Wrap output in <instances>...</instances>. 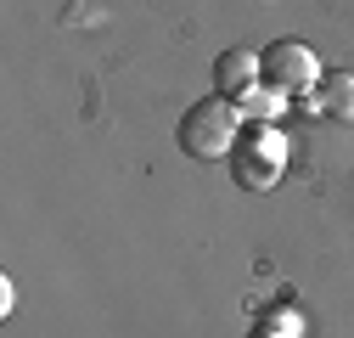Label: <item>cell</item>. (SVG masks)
<instances>
[{
  "instance_id": "obj_1",
  "label": "cell",
  "mask_w": 354,
  "mask_h": 338,
  "mask_svg": "<svg viewBox=\"0 0 354 338\" xmlns=\"http://www.w3.org/2000/svg\"><path fill=\"white\" fill-rule=\"evenodd\" d=\"M236 136H242V107L225 102V96H203V102H192V107L180 113V124H174V141H180V152L197 158V163L231 158Z\"/></svg>"
},
{
  "instance_id": "obj_2",
  "label": "cell",
  "mask_w": 354,
  "mask_h": 338,
  "mask_svg": "<svg viewBox=\"0 0 354 338\" xmlns=\"http://www.w3.org/2000/svg\"><path fill=\"white\" fill-rule=\"evenodd\" d=\"M287 169V136L276 124H248L231 147V175L242 192H270Z\"/></svg>"
},
{
  "instance_id": "obj_3",
  "label": "cell",
  "mask_w": 354,
  "mask_h": 338,
  "mask_svg": "<svg viewBox=\"0 0 354 338\" xmlns=\"http://www.w3.org/2000/svg\"><path fill=\"white\" fill-rule=\"evenodd\" d=\"M259 79L270 84V91H281V96H315V84L326 73H321V62H315L309 46H298V39H270V46L259 51Z\"/></svg>"
},
{
  "instance_id": "obj_4",
  "label": "cell",
  "mask_w": 354,
  "mask_h": 338,
  "mask_svg": "<svg viewBox=\"0 0 354 338\" xmlns=\"http://www.w3.org/2000/svg\"><path fill=\"white\" fill-rule=\"evenodd\" d=\"M259 84H264V79H259V57H253V51L231 46V51H219V57H214V96H225V102H248Z\"/></svg>"
},
{
  "instance_id": "obj_5",
  "label": "cell",
  "mask_w": 354,
  "mask_h": 338,
  "mask_svg": "<svg viewBox=\"0 0 354 338\" xmlns=\"http://www.w3.org/2000/svg\"><path fill=\"white\" fill-rule=\"evenodd\" d=\"M309 102H315V113H326V118H337V124H354V73H348V68H343V73H326Z\"/></svg>"
},
{
  "instance_id": "obj_6",
  "label": "cell",
  "mask_w": 354,
  "mask_h": 338,
  "mask_svg": "<svg viewBox=\"0 0 354 338\" xmlns=\"http://www.w3.org/2000/svg\"><path fill=\"white\" fill-rule=\"evenodd\" d=\"M259 332H270V338H298L304 332V316L292 305H270V310H259Z\"/></svg>"
},
{
  "instance_id": "obj_7",
  "label": "cell",
  "mask_w": 354,
  "mask_h": 338,
  "mask_svg": "<svg viewBox=\"0 0 354 338\" xmlns=\"http://www.w3.org/2000/svg\"><path fill=\"white\" fill-rule=\"evenodd\" d=\"M281 102H287L281 91H270V84H259V91H253L248 102H236V107H242L248 118H259V124H264V118H276V113H281Z\"/></svg>"
},
{
  "instance_id": "obj_8",
  "label": "cell",
  "mask_w": 354,
  "mask_h": 338,
  "mask_svg": "<svg viewBox=\"0 0 354 338\" xmlns=\"http://www.w3.org/2000/svg\"><path fill=\"white\" fill-rule=\"evenodd\" d=\"M12 305H17V293H12V282L0 276V316H12Z\"/></svg>"
},
{
  "instance_id": "obj_9",
  "label": "cell",
  "mask_w": 354,
  "mask_h": 338,
  "mask_svg": "<svg viewBox=\"0 0 354 338\" xmlns=\"http://www.w3.org/2000/svg\"><path fill=\"white\" fill-rule=\"evenodd\" d=\"M248 338H270V332H259V327H253V332H248Z\"/></svg>"
}]
</instances>
